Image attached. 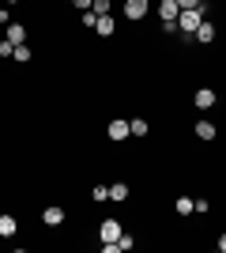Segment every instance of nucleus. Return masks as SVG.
Listing matches in <instances>:
<instances>
[{
	"mask_svg": "<svg viewBox=\"0 0 226 253\" xmlns=\"http://www.w3.org/2000/svg\"><path fill=\"white\" fill-rule=\"evenodd\" d=\"M11 4H19V0H11Z\"/></svg>",
	"mask_w": 226,
	"mask_h": 253,
	"instance_id": "obj_26",
	"label": "nucleus"
},
{
	"mask_svg": "<svg viewBox=\"0 0 226 253\" xmlns=\"http://www.w3.org/2000/svg\"><path fill=\"white\" fill-rule=\"evenodd\" d=\"M0 19H8V11H4V8H0Z\"/></svg>",
	"mask_w": 226,
	"mask_h": 253,
	"instance_id": "obj_25",
	"label": "nucleus"
},
{
	"mask_svg": "<svg viewBox=\"0 0 226 253\" xmlns=\"http://www.w3.org/2000/svg\"><path fill=\"white\" fill-rule=\"evenodd\" d=\"M193 211H211V204H207V197H196V201H193Z\"/></svg>",
	"mask_w": 226,
	"mask_h": 253,
	"instance_id": "obj_20",
	"label": "nucleus"
},
{
	"mask_svg": "<svg viewBox=\"0 0 226 253\" xmlns=\"http://www.w3.org/2000/svg\"><path fill=\"white\" fill-rule=\"evenodd\" d=\"M109 140H113V144H121V140H129L132 136V128H129V121H109Z\"/></svg>",
	"mask_w": 226,
	"mask_h": 253,
	"instance_id": "obj_5",
	"label": "nucleus"
},
{
	"mask_svg": "<svg viewBox=\"0 0 226 253\" xmlns=\"http://www.w3.org/2000/svg\"><path fill=\"white\" fill-rule=\"evenodd\" d=\"M42 223H45V227H61V223H65V208H57V204H53V208H45Z\"/></svg>",
	"mask_w": 226,
	"mask_h": 253,
	"instance_id": "obj_10",
	"label": "nucleus"
},
{
	"mask_svg": "<svg viewBox=\"0 0 226 253\" xmlns=\"http://www.w3.org/2000/svg\"><path fill=\"white\" fill-rule=\"evenodd\" d=\"M11 53H15V45H11L8 38H4V42H0V57H11Z\"/></svg>",
	"mask_w": 226,
	"mask_h": 253,
	"instance_id": "obj_22",
	"label": "nucleus"
},
{
	"mask_svg": "<svg viewBox=\"0 0 226 253\" xmlns=\"http://www.w3.org/2000/svg\"><path fill=\"white\" fill-rule=\"evenodd\" d=\"M147 0H125V19H132V23H140V19H147Z\"/></svg>",
	"mask_w": 226,
	"mask_h": 253,
	"instance_id": "obj_3",
	"label": "nucleus"
},
{
	"mask_svg": "<svg viewBox=\"0 0 226 253\" xmlns=\"http://www.w3.org/2000/svg\"><path fill=\"white\" fill-rule=\"evenodd\" d=\"M132 246H136V238H132V234H121V238H117V253H121V250H132Z\"/></svg>",
	"mask_w": 226,
	"mask_h": 253,
	"instance_id": "obj_18",
	"label": "nucleus"
},
{
	"mask_svg": "<svg viewBox=\"0 0 226 253\" xmlns=\"http://www.w3.org/2000/svg\"><path fill=\"white\" fill-rule=\"evenodd\" d=\"M15 231H19V219L8 215V211H0V238H11Z\"/></svg>",
	"mask_w": 226,
	"mask_h": 253,
	"instance_id": "obj_7",
	"label": "nucleus"
},
{
	"mask_svg": "<svg viewBox=\"0 0 226 253\" xmlns=\"http://www.w3.org/2000/svg\"><path fill=\"white\" fill-rule=\"evenodd\" d=\"M200 23H204V11H200V8H189V11H181V15H177V34L193 38Z\"/></svg>",
	"mask_w": 226,
	"mask_h": 253,
	"instance_id": "obj_1",
	"label": "nucleus"
},
{
	"mask_svg": "<svg viewBox=\"0 0 226 253\" xmlns=\"http://www.w3.org/2000/svg\"><path fill=\"white\" fill-rule=\"evenodd\" d=\"M193 38H196V42H200V45H207V42H215V23H200V27H196V34H193Z\"/></svg>",
	"mask_w": 226,
	"mask_h": 253,
	"instance_id": "obj_8",
	"label": "nucleus"
},
{
	"mask_svg": "<svg viewBox=\"0 0 226 253\" xmlns=\"http://www.w3.org/2000/svg\"><path fill=\"white\" fill-rule=\"evenodd\" d=\"M193 102H196V110H211V106L219 102V95L211 91V87H200V91L193 95Z\"/></svg>",
	"mask_w": 226,
	"mask_h": 253,
	"instance_id": "obj_4",
	"label": "nucleus"
},
{
	"mask_svg": "<svg viewBox=\"0 0 226 253\" xmlns=\"http://www.w3.org/2000/svg\"><path fill=\"white\" fill-rule=\"evenodd\" d=\"M68 4H72V0H68Z\"/></svg>",
	"mask_w": 226,
	"mask_h": 253,
	"instance_id": "obj_27",
	"label": "nucleus"
},
{
	"mask_svg": "<svg viewBox=\"0 0 226 253\" xmlns=\"http://www.w3.org/2000/svg\"><path fill=\"white\" fill-rule=\"evenodd\" d=\"M129 128H132V136H147V132H151V125L143 121V117H132V121H129Z\"/></svg>",
	"mask_w": 226,
	"mask_h": 253,
	"instance_id": "obj_14",
	"label": "nucleus"
},
{
	"mask_svg": "<svg viewBox=\"0 0 226 253\" xmlns=\"http://www.w3.org/2000/svg\"><path fill=\"white\" fill-rule=\"evenodd\" d=\"M200 4H204V0H177V8H181V11H189V8H200Z\"/></svg>",
	"mask_w": 226,
	"mask_h": 253,
	"instance_id": "obj_21",
	"label": "nucleus"
},
{
	"mask_svg": "<svg viewBox=\"0 0 226 253\" xmlns=\"http://www.w3.org/2000/svg\"><path fill=\"white\" fill-rule=\"evenodd\" d=\"M193 132H196L200 140H215V136H219V128L211 125V121H196V125H193Z\"/></svg>",
	"mask_w": 226,
	"mask_h": 253,
	"instance_id": "obj_11",
	"label": "nucleus"
},
{
	"mask_svg": "<svg viewBox=\"0 0 226 253\" xmlns=\"http://www.w3.org/2000/svg\"><path fill=\"white\" fill-rule=\"evenodd\" d=\"M132 197V189H129V181H113L109 185V201H117V204H125Z\"/></svg>",
	"mask_w": 226,
	"mask_h": 253,
	"instance_id": "obj_9",
	"label": "nucleus"
},
{
	"mask_svg": "<svg viewBox=\"0 0 226 253\" xmlns=\"http://www.w3.org/2000/svg\"><path fill=\"white\" fill-rule=\"evenodd\" d=\"M173 208H177V215H193V197H177Z\"/></svg>",
	"mask_w": 226,
	"mask_h": 253,
	"instance_id": "obj_15",
	"label": "nucleus"
},
{
	"mask_svg": "<svg viewBox=\"0 0 226 253\" xmlns=\"http://www.w3.org/2000/svg\"><path fill=\"white\" fill-rule=\"evenodd\" d=\"M72 4H75V8H79V11H87V8H91V4H95V0H72Z\"/></svg>",
	"mask_w": 226,
	"mask_h": 253,
	"instance_id": "obj_23",
	"label": "nucleus"
},
{
	"mask_svg": "<svg viewBox=\"0 0 226 253\" xmlns=\"http://www.w3.org/2000/svg\"><path fill=\"white\" fill-rule=\"evenodd\" d=\"M117 31V23H113V15H98V27H95V34H102V38H109V34Z\"/></svg>",
	"mask_w": 226,
	"mask_h": 253,
	"instance_id": "obj_12",
	"label": "nucleus"
},
{
	"mask_svg": "<svg viewBox=\"0 0 226 253\" xmlns=\"http://www.w3.org/2000/svg\"><path fill=\"white\" fill-rule=\"evenodd\" d=\"M11 61H19V64H27V61H31V49H27V42H23V45H15Z\"/></svg>",
	"mask_w": 226,
	"mask_h": 253,
	"instance_id": "obj_16",
	"label": "nucleus"
},
{
	"mask_svg": "<svg viewBox=\"0 0 226 253\" xmlns=\"http://www.w3.org/2000/svg\"><path fill=\"white\" fill-rule=\"evenodd\" d=\"M91 197H95V201H109V185H95Z\"/></svg>",
	"mask_w": 226,
	"mask_h": 253,
	"instance_id": "obj_17",
	"label": "nucleus"
},
{
	"mask_svg": "<svg viewBox=\"0 0 226 253\" xmlns=\"http://www.w3.org/2000/svg\"><path fill=\"white\" fill-rule=\"evenodd\" d=\"M23 38H27L23 23H11V27H8V42H11V45H23Z\"/></svg>",
	"mask_w": 226,
	"mask_h": 253,
	"instance_id": "obj_13",
	"label": "nucleus"
},
{
	"mask_svg": "<svg viewBox=\"0 0 226 253\" xmlns=\"http://www.w3.org/2000/svg\"><path fill=\"white\" fill-rule=\"evenodd\" d=\"M121 234H125V227H121L117 219H106L102 227H98V238H102V246H117Z\"/></svg>",
	"mask_w": 226,
	"mask_h": 253,
	"instance_id": "obj_2",
	"label": "nucleus"
},
{
	"mask_svg": "<svg viewBox=\"0 0 226 253\" xmlns=\"http://www.w3.org/2000/svg\"><path fill=\"white\" fill-rule=\"evenodd\" d=\"M219 253H226V234H219Z\"/></svg>",
	"mask_w": 226,
	"mask_h": 253,
	"instance_id": "obj_24",
	"label": "nucleus"
},
{
	"mask_svg": "<svg viewBox=\"0 0 226 253\" xmlns=\"http://www.w3.org/2000/svg\"><path fill=\"white\" fill-rule=\"evenodd\" d=\"M159 15H162V23H177V15H181L177 0H159Z\"/></svg>",
	"mask_w": 226,
	"mask_h": 253,
	"instance_id": "obj_6",
	"label": "nucleus"
},
{
	"mask_svg": "<svg viewBox=\"0 0 226 253\" xmlns=\"http://www.w3.org/2000/svg\"><path fill=\"white\" fill-rule=\"evenodd\" d=\"M91 11H98V15H109V0H95V4H91Z\"/></svg>",
	"mask_w": 226,
	"mask_h": 253,
	"instance_id": "obj_19",
	"label": "nucleus"
}]
</instances>
